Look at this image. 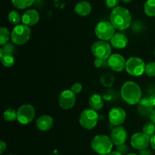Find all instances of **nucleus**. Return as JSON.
<instances>
[{"mask_svg":"<svg viewBox=\"0 0 155 155\" xmlns=\"http://www.w3.org/2000/svg\"><path fill=\"white\" fill-rule=\"evenodd\" d=\"M127 136H128V134H127V129L124 126H115L111 130L110 138L113 144L118 146L125 144Z\"/></svg>","mask_w":155,"mask_h":155,"instance_id":"f8f14e48","label":"nucleus"},{"mask_svg":"<svg viewBox=\"0 0 155 155\" xmlns=\"http://www.w3.org/2000/svg\"><path fill=\"white\" fill-rule=\"evenodd\" d=\"M8 18V21L11 24H15V25L20 24L19 23L21 21V17L19 12L15 10H12L9 12Z\"/></svg>","mask_w":155,"mask_h":155,"instance_id":"bb28decb","label":"nucleus"},{"mask_svg":"<svg viewBox=\"0 0 155 155\" xmlns=\"http://www.w3.org/2000/svg\"><path fill=\"white\" fill-rule=\"evenodd\" d=\"M74 11L80 16H87L92 12V5L89 2L81 1L76 5Z\"/></svg>","mask_w":155,"mask_h":155,"instance_id":"6ab92c4d","label":"nucleus"},{"mask_svg":"<svg viewBox=\"0 0 155 155\" xmlns=\"http://www.w3.org/2000/svg\"><path fill=\"white\" fill-rule=\"evenodd\" d=\"M113 145L110 137L105 135H96L91 142L92 150L99 155H108L112 151Z\"/></svg>","mask_w":155,"mask_h":155,"instance_id":"7ed1b4c3","label":"nucleus"},{"mask_svg":"<svg viewBox=\"0 0 155 155\" xmlns=\"http://www.w3.org/2000/svg\"><path fill=\"white\" fill-rule=\"evenodd\" d=\"M94 65H95V66L96 68H103V67H105L106 65H108V64H107V59L96 58L95 62H94Z\"/></svg>","mask_w":155,"mask_h":155,"instance_id":"c756f323","label":"nucleus"},{"mask_svg":"<svg viewBox=\"0 0 155 155\" xmlns=\"http://www.w3.org/2000/svg\"><path fill=\"white\" fill-rule=\"evenodd\" d=\"M127 118V113L123 108L117 106L110 109L108 112L109 122L115 126H121Z\"/></svg>","mask_w":155,"mask_h":155,"instance_id":"ddd939ff","label":"nucleus"},{"mask_svg":"<svg viewBox=\"0 0 155 155\" xmlns=\"http://www.w3.org/2000/svg\"><path fill=\"white\" fill-rule=\"evenodd\" d=\"M145 73L149 77H155V62H151L146 64Z\"/></svg>","mask_w":155,"mask_h":155,"instance_id":"cd10ccee","label":"nucleus"},{"mask_svg":"<svg viewBox=\"0 0 155 155\" xmlns=\"http://www.w3.org/2000/svg\"><path fill=\"white\" fill-rule=\"evenodd\" d=\"M145 63L139 57H130L127 59L126 63V71L130 75L138 77L145 73Z\"/></svg>","mask_w":155,"mask_h":155,"instance_id":"423d86ee","label":"nucleus"},{"mask_svg":"<svg viewBox=\"0 0 155 155\" xmlns=\"http://www.w3.org/2000/svg\"><path fill=\"white\" fill-rule=\"evenodd\" d=\"M139 155H153V153L148 149H144L139 151Z\"/></svg>","mask_w":155,"mask_h":155,"instance_id":"f704fd0d","label":"nucleus"},{"mask_svg":"<svg viewBox=\"0 0 155 155\" xmlns=\"http://www.w3.org/2000/svg\"><path fill=\"white\" fill-rule=\"evenodd\" d=\"M121 97L130 105L138 104L142 97V90L137 83L133 81H126L120 90Z\"/></svg>","mask_w":155,"mask_h":155,"instance_id":"f03ea898","label":"nucleus"},{"mask_svg":"<svg viewBox=\"0 0 155 155\" xmlns=\"http://www.w3.org/2000/svg\"><path fill=\"white\" fill-rule=\"evenodd\" d=\"M8 155H15V154H8Z\"/></svg>","mask_w":155,"mask_h":155,"instance_id":"37998d69","label":"nucleus"},{"mask_svg":"<svg viewBox=\"0 0 155 155\" xmlns=\"http://www.w3.org/2000/svg\"><path fill=\"white\" fill-rule=\"evenodd\" d=\"M120 1H122L124 3H129V2H130L132 0H120Z\"/></svg>","mask_w":155,"mask_h":155,"instance_id":"ea45409f","label":"nucleus"},{"mask_svg":"<svg viewBox=\"0 0 155 155\" xmlns=\"http://www.w3.org/2000/svg\"><path fill=\"white\" fill-rule=\"evenodd\" d=\"M120 0H105V5L107 9H115L119 5Z\"/></svg>","mask_w":155,"mask_h":155,"instance_id":"2f4dec72","label":"nucleus"},{"mask_svg":"<svg viewBox=\"0 0 155 155\" xmlns=\"http://www.w3.org/2000/svg\"><path fill=\"white\" fill-rule=\"evenodd\" d=\"M126 63H127V61L125 60L124 56L118 53L111 54L110 57L107 59L108 66L113 71H117V72H120L124 71L126 68Z\"/></svg>","mask_w":155,"mask_h":155,"instance_id":"4468645a","label":"nucleus"},{"mask_svg":"<svg viewBox=\"0 0 155 155\" xmlns=\"http://www.w3.org/2000/svg\"><path fill=\"white\" fill-rule=\"evenodd\" d=\"M98 122V114L96 110L92 109H84L80 116L81 126L87 130H91L97 126Z\"/></svg>","mask_w":155,"mask_h":155,"instance_id":"39448f33","label":"nucleus"},{"mask_svg":"<svg viewBox=\"0 0 155 155\" xmlns=\"http://www.w3.org/2000/svg\"><path fill=\"white\" fill-rule=\"evenodd\" d=\"M76 94L70 90H64L58 97V104L63 109H71L76 103Z\"/></svg>","mask_w":155,"mask_h":155,"instance_id":"9b49d317","label":"nucleus"},{"mask_svg":"<svg viewBox=\"0 0 155 155\" xmlns=\"http://www.w3.org/2000/svg\"><path fill=\"white\" fill-rule=\"evenodd\" d=\"M35 0H12V5L16 9H24L33 5Z\"/></svg>","mask_w":155,"mask_h":155,"instance_id":"4be33fe9","label":"nucleus"},{"mask_svg":"<svg viewBox=\"0 0 155 155\" xmlns=\"http://www.w3.org/2000/svg\"><path fill=\"white\" fill-rule=\"evenodd\" d=\"M148 98V100H149L150 103L151 104V106H152L154 108H155V94H151V95H150Z\"/></svg>","mask_w":155,"mask_h":155,"instance_id":"72a5a7b5","label":"nucleus"},{"mask_svg":"<svg viewBox=\"0 0 155 155\" xmlns=\"http://www.w3.org/2000/svg\"><path fill=\"white\" fill-rule=\"evenodd\" d=\"M128 150H129L128 146H127L126 144L117 146V150L120 151L121 153H123V154H125V153H127V151H128Z\"/></svg>","mask_w":155,"mask_h":155,"instance_id":"473e14b6","label":"nucleus"},{"mask_svg":"<svg viewBox=\"0 0 155 155\" xmlns=\"http://www.w3.org/2000/svg\"><path fill=\"white\" fill-rule=\"evenodd\" d=\"M95 33L101 40H109L115 33V27L110 21H100L95 27Z\"/></svg>","mask_w":155,"mask_h":155,"instance_id":"0eeeda50","label":"nucleus"},{"mask_svg":"<svg viewBox=\"0 0 155 155\" xmlns=\"http://www.w3.org/2000/svg\"><path fill=\"white\" fill-rule=\"evenodd\" d=\"M3 118L6 122H13L17 120V111L12 108L5 109L3 112Z\"/></svg>","mask_w":155,"mask_h":155,"instance_id":"a878e982","label":"nucleus"},{"mask_svg":"<svg viewBox=\"0 0 155 155\" xmlns=\"http://www.w3.org/2000/svg\"><path fill=\"white\" fill-rule=\"evenodd\" d=\"M54 124V119L48 115H42L39 116L36 121V126L39 130L46 132L51 129Z\"/></svg>","mask_w":155,"mask_h":155,"instance_id":"dca6fc26","label":"nucleus"},{"mask_svg":"<svg viewBox=\"0 0 155 155\" xmlns=\"http://www.w3.org/2000/svg\"><path fill=\"white\" fill-rule=\"evenodd\" d=\"M36 111L30 104H24L17 110V120L21 124L27 125L31 122L35 118Z\"/></svg>","mask_w":155,"mask_h":155,"instance_id":"1a4fd4ad","label":"nucleus"},{"mask_svg":"<svg viewBox=\"0 0 155 155\" xmlns=\"http://www.w3.org/2000/svg\"><path fill=\"white\" fill-rule=\"evenodd\" d=\"M153 110H154V107L150 103L148 97L141 99V100L138 103V112L142 116L150 118V115Z\"/></svg>","mask_w":155,"mask_h":155,"instance_id":"f3484780","label":"nucleus"},{"mask_svg":"<svg viewBox=\"0 0 155 155\" xmlns=\"http://www.w3.org/2000/svg\"><path fill=\"white\" fill-rule=\"evenodd\" d=\"M31 35V30L28 26L24 24L15 26L11 33V39L12 42L17 45H23L26 43Z\"/></svg>","mask_w":155,"mask_h":155,"instance_id":"20e7f679","label":"nucleus"},{"mask_svg":"<svg viewBox=\"0 0 155 155\" xmlns=\"http://www.w3.org/2000/svg\"><path fill=\"white\" fill-rule=\"evenodd\" d=\"M2 49L4 53H6V54L13 55L14 52H15V46L14 45H12V44L8 43H7L5 44L4 46H2Z\"/></svg>","mask_w":155,"mask_h":155,"instance_id":"c85d7f7f","label":"nucleus"},{"mask_svg":"<svg viewBox=\"0 0 155 155\" xmlns=\"http://www.w3.org/2000/svg\"><path fill=\"white\" fill-rule=\"evenodd\" d=\"M110 21L115 29L124 30L131 25V14L127 8L117 6L110 13Z\"/></svg>","mask_w":155,"mask_h":155,"instance_id":"f257e3e1","label":"nucleus"},{"mask_svg":"<svg viewBox=\"0 0 155 155\" xmlns=\"http://www.w3.org/2000/svg\"><path fill=\"white\" fill-rule=\"evenodd\" d=\"M110 40V44L115 49H124L128 44V39L124 34L120 33H114Z\"/></svg>","mask_w":155,"mask_h":155,"instance_id":"a211bd4d","label":"nucleus"},{"mask_svg":"<svg viewBox=\"0 0 155 155\" xmlns=\"http://www.w3.org/2000/svg\"><path fill=\"white\" fill-rule=\"evenodd\" d=\"M142 132L151 138L155 135V124L152 122H148L145 123L142 128Z\"/></svg>","mask_w":155,"mask_h":155,"instance_id":"b1692460","label":"nucleus"},{"mask_svg":"<svg viewBox=\"0 0 155 155\" xmlns=\"http://www.w3.org/2000/svg\"><path fill=\"white\" fill-rule=\"evenodd\" d=\"M71 90L75 94H80L82 91V90H83V85H82L81 83H80V82H75V83L73 84V85L71 86Z\"/></svg>","mask_w":155,"mask_h":155,"instance_id":"7c9ffc66","label":"nucleus"},{"mask_svg":"<svg viewBox=\"0 0 155 155\" xmlns=\"http://www.w3.org/2000/svg\"><path fill=\"white\" fill-rule=\"evenodd\" d=\"M144 12L148 17L155 16V0H147L145 2Z\"/></svg>","mask_w":155,"mask_h":155,"instance_id":"412c9836","label":"nucleus"},{"mask_svg":"<svg viewBox=\"0 0 155 155\" xmlns=\"http://www.w3.org/2000/svg\"><path fill=\"white\" fill-rule=\"evenodd\" d=\"M91 50L95 58L107 59L111 55V47L104 40L95 41L91 47Z\"/></svg>","mask_w":155,"mask_h":155,"instance_id":"6e6552de","label":"nucleus"},{"mask_svg":"<svg viewBox=\"0 0 155 155\" xmlns=\"http://www.w3.org/2000/svg\"><path fill=\"white\" fill-rule=\"evenodd\" d=\"M108 155H124V154L121 153L120 151H118V150H114V151L110 152Z\"/></svg>","mask_w":155,"mask_h":155,"instance_id":"58836bf2","label":"nucleus"},{"mask_svg":"<svg viewBox=\"0 0 155 155\" xmlns=\"http://www.w3.org/2000/svg\"><path fill=\"white\" fill-rule=\"evenodd\" d=\"M6 147H7V144L5 141H0V153H2L6 150Z\"/></svg>","mask_w":155,"mask_h":155,"instance_id":"c9c22d12","label":"nucleus"},{"mask_svg":"<svg viewBox=\"0 0 155 155\" xmlns=\"http://www.w3.org/2000/svg\"><path fill=\"white\" fill-rule=\"evenodd\" d=\"M127 155H139V154H136V153H128V154Z\"/></svg>","mask_w":155,"mask_h":155,"instance_id":"a19ab883","label":"nucleus"},{"mask_svg":"<svg viewBox=\"0 0 155 155\" xmlns=\"http://www.w3.org/2000/svg\"><path fill=\"white\" fill-rule=\"evenodd\" d=\"M154 57H155V50H154Z\"/></svg>","mask_w":155,"mask_h":155,"instance_id":"79ce46f5","label":"nucleus"},{"mask_svg":"<svg viewBox=\"0 0 155 155\" xmlns=\"http://www.w3.org/2000/svg\"><path fill=\"white\" fill-rule=\"evenodd\" d=\"M39 20V15L35 9H29L26 11L21 16V21L24 24L28 26H33L38 23Z\"/></svg>","mask_w":155,"mask_h":155,"instance_id":"2eb2a0df","label":"nucleus"},{"mask_svg":"<svg viewBox=\"0 0 155 155\" xmlns=\"http://www.w3.org/2000/svg\"><path fill=\"white\" fill-rule=\"evenodd\" d=\"M89 105L91 109L98 111L104 106V100L99 94H93L89 99Z\"/></svg>","mask_w":155,"mask_h":155,"instance_id":"aec40b11","label":"nucleus"},{"mask_svg":"<svg viewBox=\"0 0 155 155\" xmlns=\"http://www.w3.org/2000/svg\"><path fill=\"white\" fill-rule=\"evenodd\" d=\"M151 138L143 132H136L132 135L130 138V144L133 148L138 150H142L148 148L150 145Z\"/></svg>","mask_w":155,"mask_h":155,"instance_id":"9d476101","label":"nucleus"},{"mask_svg":"<svg viewBox=\"0 0 155 155\" xmlns=\"http://www.w3.org/2000/svg\"><path fill=\"white\" fill-rule=\"evenodd\" d=\"M11 37V33L7 27H2L0 28V45L4 46L7 43Z\"/></svg>","mask_w":155,"mask_h":155,"instance_id":"393cba45","label":"nucleus"},{"mask_svg":"<svg viewBox=\"0 0 155 155\" xmlns=\"http://www.w3.org/2000/svg\"><path fill=\"white\" fill-rule=\"evenodd\" d=\"M0 59H1L2 64L5 67H7V68L13 66L15 62V57H14L13 55L11 54H6V53H5L3 56H2L0 57Z\"/></svg>","mask_w":155,"mask_h":155,"instance_id":"5701e85b","label":"nucleus"},{"mask_svg":"<svg viewBox=\"0 0 155 155\" xmlns=\"http://www.w3.org/2000/svg\"><path fill=\"white\" fill-rule=\"evenodd\" d=\"M150 145L155 150V135L151 137V139H150Z\"/></svg>","mask_w":155,"mask_h":155,"instance_id":"e433bc0d","label":"nucleus"},{"mask_svg":"<svg viewBox=\"0 0 155 155\" xmlns=\"http://www.w3.org/2000/svg\"><path fill=\"white\" fill-rule=\"evenodd\" d=\"M150 120L155 124V109H154V110L151 112V115H150Z\"/></svg>","mask_w":155,"mask_h":155,"instance_id":"4c0bfd02","label":"nucleus"}]
</instances>
